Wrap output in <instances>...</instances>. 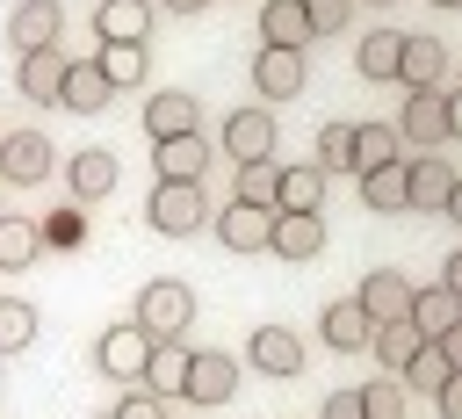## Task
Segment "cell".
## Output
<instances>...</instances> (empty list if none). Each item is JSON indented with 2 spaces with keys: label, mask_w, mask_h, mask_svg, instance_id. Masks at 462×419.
Returning <instances> with one entry per match:
<instances>
[{
  "label": "cell",
  "mask_w": 462,
  "mask_h": 419,
  "mask_svg": "<svg viewBox=\"0 0 462 419\" xmlns=\"http://www.w3.org/2000/svg\"><path fill=\"white\" fill-rule=\"evenodd\" d=\"M130 318H137L152 340H180V332L195 325V289H188V282H144Z\"/></svg>",
  "instance_id": "obj_2"
},
{
  "label": "cell",
  "mask_w": 462,
  "mask_h": 419,
  "mask_svg": "<svg viewBox=\"0 0 462 419\" xmlns=\"http://www.w3.org/2000/svg\"><path fill=\"white\" fill-rule=\"evenodd\" d=\"M448 79V43L440 36H419V29H404V58H397V87L411 94V87H440Z\"/></svg>",
  "instance_id": "obj_12"
},
{
  "label": "cell",
  "mask_w": 462,
  "mask_h": 419,
  "mask_svg": "<svg viewBox=\"0 0 462 419\" xmlns=\"http://www.w3.org/2000/svg\"><path fill=\"white\" fill-rule=\"evenodd\" d=\"M267 253H274V260H318V253H325V217H318V210H274Z\"/></svg>",
  "instance_id": "obj_8"
},
{
  "label": "cell",
  "mask_w": 462,
  "mask_h": 419,
  "mask_svg": "<svg viewBox=\"0 0 462 419\" xmlns=\"http://www.w3.org/2000/svg\"><path fill=\"white\" fill-rule=\"evenodd\" d=\"M361 412H368V419H404V383H397V376H390V383H368V390H361Z\"/></svg>",
  "instance_id": "obj_37"
},
{
  "label": "cell",
  "mask_w": 462,
  "mask_h": 419,
  "mask_svg": "<svg viewBox=\"0 0 462 419\" xmlns=\"http://www.w3.org/2000/svg\"><path fill=\"white\" fill-rule=\"evenodd\" d=\"M368 347H375V361H383L390 376H404V361L426 347V332H419L411 318H397V325H375V340H368Z\"/></svg>",
  "instance_id": "obj_30"
},
{
  "label": "cell",
  "mask_w": 462,
  "mask_h": 419,
  "mask_svg": "<svg viewBox=\"0 0 462 419\" xmlns=\"http://www.w3.org/2000/svg\"><path fill=\"white\" fill-rule=\"evenodd\" d=\"M188 361H195V347H180V340H152V354H144V383H137V390L173 397V390L188 383Z\"/></svg>",
  "instance_id": "obj_22"
},
{
  "label": "cell",
  "mask_w": 462,
  "mask_h": 419,
  "mask_svg": "<svg viewBox=\"0 0 462 419\" xmlns=\"http://www.w3.org/2000/svg\"><path fill=\"white\" fill-rule=\"evenodd\" d=\"M253 87H260L267 101H296V94H303V51L267 43V51L253 58Z\"/></svg>",
  "instance_id": "obj_14"
},
{
  "label": "cell",
  "mask_w": 462,
  "mask_h": 419,
  "mask_svg": "<svg viewBox=\"0 0 462 419\" xmlns=\"http://www.w3.org/2000/svg\"><path fill=\"white\" fill-rule=\"evenodd\" d=\"M58 144L43 137V130H7L0 137V181H14V188H36V181H51V159Z\"/></svg>",
  "instance_id": "obj_6"
},
{
  "label": "cell",
  "mask_w": 462,
  "mask_h": 419,
  "mask_svg": "<svg viewBox=\"0 0 462 419\" xmlns=\"http://www.w3.org/2000/svg\"><path fill=\"white\" fill-rule=\"evenodd\" d=\"M455 318H462V303H455V289H448V282H433V289H411V325H419L426 340H440Z\"/></svg>",
  "instance_id": "obj_28"
},
{
  "label": "cell",
  "mask_w": 462,
  "mask_h": 419,
  "mask_svg": "<svg viewBox=\"0 0 462 419\" xmlns=\"http://www.w3.org/2000/svg\"><path fill=\"white\" fill-rule=\"evenodd\" d=\"M375 325H397V318H411V282L397 275V267H375L368 282H361V296H354Z\"/></svg>",
  "instance_id": "obj_16"
},
{
  "label": "cell",
  "mask_w": 462,
  "mask_h": 419,
  "mask_svg": "<svg viewBox=\"0 0 462 419\" xmlns=\"http://www.w3.org/2000/svg\"><path fill=\"white\" fill-rule=\"evenodd\" d=\"M144 130H152V144H166V137H188V130H202V108H195V94H180V87L152 94V101H144Z\"/></svg>",
  "instance_id": "obj_15"
},
{
  "label": "cell",
  "mask_w": 462,
  "mask_h": 419,
  "mask_svg": "<svg viewBox=\"0 0 462 419\" xmlns=\"http://www.w3.org/2000/svg\"><path fill=\"white\" fill-rule=\"evenodd\" d=\"M390 159H404L397 123H354V173H375V166H390Z\"/></svg>",
  "instance_id": "obj_27"
},
{
  "label": "cell",
  "mask_w": 462,
  "mask_h": 419,
  "mask_svg": "<svg viewBox=\"0 0 462 419\" xmlns=\"http://www.w3.org/2000/svg\"><path fill=\"white\" fill-rule=\"evenodd\" d=\"M267 224H274V210L238 202V195L209 217V231H217V246H224V253H267Z\"/></svg>",
  "instance_id": "obj_7"
},
{
  "label": "cell",
  "mask_w": 462,
  "mask_h": 419,
  "mask_svg": "<svg viewBox=\"0 0 462 419\" xmlns=\"http://www.w3.org/2000/svg\"><path fill=\"white\" fill-rule=\"evenodd\" d=\"M448 376H455V368H448V354H440V347L426 340V347H419V354L404 361V376H397V383H404V390H426V397H433V390H440Z\"/></svg>",
  "instance_id": "obj_33"
},
{
  "label": "cell",
  "mask_w": 462,
  "mask_h": 419,
  "mask_svg": "<svg viewBox=\"0 0 462 419\" xmlns=\"http://www.w3.org/2000/svg\"><path fill=\"white\" fill-rule=\"evenodd\" d=\"M303 14H310V29H318V36H339V29H346V14H354V0H303Z\"/></svg>",
  "instance_id": "obj_38"
},
{
  "label": "cell",
  "mask_w": 462,
  "mask_h": 419,
  "mask_svg": "<svg viewBox=\"0 0 462 419\" xmlns=\"http://www.w3.org/2000/svg\"><path fill=\"white\" fill-rule=\"evenodd\" d=\"M152 7H166V14H202L209 0H152Z\"/></svg>",
  "instance_id": "obj_44"
},
{
  "label": "cell",
  "mask_w": 462,
  "mask_h": 419,
  "mask_svg": "<svg viewBox=\"0 0 462 419\" xmlns=\"http://www.w3.org/2000/svg\"><path fill=\"white\" fill-rule=\"evenodd\" d=\"M209 217H217V210H209L202 181H159V188H152V202H144V224H152V231H166V238H195Z\"/></svg>",
  "instance_id": "obj_1"
},
{
  "label": "cell",
  "mask_w": 462,
  "mask_h": 419,
  "mask_svg": "<svg viewBox=\"0 0 462 419\" xmlns=\"http://www.w3.org/2000/svg\"><path fill=\"white\" fill-rule=\"evenodd\" d=\"M318 166L325 173H354V123H325L318 130Z\"/></svg>",
  "instance_id": "obj_35"
},
{
  "label": "cell",
  "mask_w": 462,
  "mask_h": 419,
  "mask_svg": "<svg viewBox=\"0 0 462 419\" xmlns=\"http://www.w3.org/2000/svg\"><path fill=\"white\" fill-rule=\"evenodd\" d=\"M116 419H166V397H152V390H123V405H116Z\"/></svg>",
  "instance_id": "obj_39"
},
{
  "label": "cell",
  "mask_w": 462,
  "mask_h": 419,
  "mask_svg": "<svg viewBox=\"0 0 462 419\" xmlns=\"http://www.w3.org/2000/svg\"><path fill=\"white\" fill-rule=\"evenodd\" d=\"M448 188H455V166H448L440 152H419V159H411V210H419V217H440V210H448Z\"/></svg>",
  "instance_id": "obj_19"
},
{
  "label": "cell",
  "mask_w": 462,
  "mask_h": 419,
  "mask_svg": "<svg viewBox=\"0 0 462 419\" xmlns=\"http://www.w3.org/2000/svg\"><path fill=\"white\" fill-rule=\"evenodd\" d=\"M440 217H455V224H462V173H455V188H448V210H440Z\"/></svg>",
  "instance_id": "obj_46"
},
{
  "label": "cell",
  "mask_w": 462,
  "mask_h": 419,
  "mask_svg": "<svg viewBox=\"0 0 462 419\" xmlns=\"http://www.w3.org/2000/svg\"><path fill=\"white\" fill-rule=\"evenodd\" d=\"M180 397H188V405H231V397H238V361H231V354H217V347H209V354H195V361H188Z\"/></svg>",
  "instance_id": "obj_11"
},
{
  "label": "cell",
  "mask_w": 462,
  "mask_h": 419,
  "mask_svg": "<svg viewBox=\"0 0 462 419\" xmlns=\"http://www.w3.org/2000/svg\"><path fill=\"white\" fill-rule=\"evenodd\" d=\"M397 137H404L411 152L448 144V94H440V87H411V94H404V116H397Z\"/></svg>",
  "instance_id": "obj_5"
},
{
  "label": "cell",
  "mask_w": 462,
  "mask_h": 419,
  "mask_svg": "<svg viewBox=\"0 0 462 419\" xmlns=\"http://www.w3.org/2000/svg\"><path fill=\"white\" fill-rule=\"evenodd\" d=\"M318 325H325V347H339V354H361V347L375 340V318H368V311H361L354 296L325 303V318H318Z\"/></svg>",
  "instance_id": "obj_21"
},
{
  "label": "cell",
  "mask_w": 462,
  "mask_h": 419,
  "mask_svg": "<svg viewBox=\"0 0 462 419\" xmlns=\"http://www.w3.org/2000/svg\"><path fill=\"white\" fill-rule=\"evenodd\" d=\"M144 29H152V0H101L94 7L101 43H144Z\"/></svg>",
  "instance_id": "obj_23"
},
{
  "label": "cell",
  "mask_w": 462,
  "mask_h": 419,
  "mask_svg": "<svg viewBox=\"0 0 462 419\" xmlns=\"http://www.w3.org/2000/svg\"><path fill=\"white\" fill-rule=\"evenodd\" d=\"M260 36H267V43H282V51H303L318 29H310L303 0H267V7H260Z\"/></svg>",
  "instance_id": "obj_26"
},
{
  "label": "cell",
  "mask_w": 462,
  "mask_h": 419,
  "mask_svg": "<svg viewBox=\"0 0 462 419\" xmlns=\"http://www.w3.org/2000/svg\"><path fill=\"white\" fill-rule=\"evenodd\" d=\"M36 340V303H22V296H0V354H22Z\"/></svg>",
  "instance_id": "obj_34"
},
{
  "label": "cell",
  "mask_w": 462,
  "mask_h": 419,
  "mask_svg": "<svg viewBox=\"0 0 462 419\" xmlns=\"http://www.w3.org/2000/svg\"><path fill=\"white\" fill-rule=\"evenodd\" d=\"M448 137H462V94H448Z\"/></svg>",
  "instance_id": "obj_45"
},
{
  "label": "cell",
  "mask_w": 462,
  "mask_h": 419,
  "mask_svg": "<svg viewBox=\"0 0 462 419\" xmlns=\"http://www.w3.org/2000/svg\"><path fill=\"white\" fill-rule=\"evenodd\" d=\"M318 419H368V412H361V390H332Z\"/></svg>",
  "instance_id": "obj_40"
},
{
  "label": "cell",
  "mask_w": 462,
  "mask_h": 419,
  "mask_svg": "<svg viewBox=\"0 0 462 419\" xmlns=\"http://www.w3.org/2000/svg\"><path fill=\"white\" fill-rule=\"evenodd\" d=\"M65 65H72V58H65L58 43H43V51H22V72H14V79H22V94H29V101H43V108H51V101L65 94Z\"/></svg>",
  "instance_id": "obj_17"
},
{
  "label": "cell",
  "mask_w": 462,
  "mask_h": 419,
  "mask_svg": "<svg viewBox=\"0 0 462 419\" xmlns=\"http://www.w3.org/2000/svg\"><path fill=\"white\" fill-rule=\"evenodd\" d=\"M94 65L108 72V87H137L152 58H144V43H101V58H94Z\"/></svg>",
  "instance_id": "obj_32"
},
{
  "label": "cell",
  "mask_w": 462,
  "mask_h": 419,
  "mask_svg": "<svg viewBox=\"0 0 462 419\" xmlns=\"http://www.w3.org/2000/svg\"><path fill=\"white\" fill-rule=\"evenodd\" d=\"M101 419H116V412H101Z\"/></svg>",
  "instance_id": "obj_49"
},
{
  "label": "cell",
  "mask_w": 462,
  "mask_h": 419,
  "mask_svg": "<svg viewBox=\"0 0 462 419\" xmlns=\"http://www.w3.org/2000/svg\"><path fill=\"white\" fill-rule=\"evenodd\" d=\"M397 58H404V29H368L354 43V72L361 79H397Z\"/></svg>",
  "instance_id": "obj_24"
},
{
  "label": "cell",
  "mask_w": 462,
  "mask_h": 419,
  "mask_svg": "<svg viewBox=\"0 0 462 419\" xmlns=\"http://www.w3.org/2000/svg\"><path fill=\"white\" fill-rule=\"evenodd\" d=\"M152 166H159V181H202V166H209V144H202V130H188V137H166V144L152 152Z\"/></svg>",
  "instance_id": "obj_25"
},
{
  "label": "cell",
  "mask_w": 462,
  "mask_h": 419,
  "mask_svg": "<svg viewBox=\"0 0 462 419\" xmlns=\"http://www.w3.org/2000/svg\"><path fill=\"white\" fill-rule=\"evenodd\" d=\"M217 152L231 166H253V159H274V108H231L224 130H217Z\"/></svg>",
  "instance_id": "obj_3"
},
{
  "label": "cell",
  "mask_w": 462,
  "mask_h": 419,
  "mask_svg": "<svg viewBox=\"0 0 462 419\" xmlns=\"http://www.w3.org/2000/svg\"><path fill=\"white\" fill-rule=\"evenodd\" d=\"M65 36V7L58 0H22L14 14H7V43L14 51H43V43H58Z\"/></svg>",
  "instance_id": "obj_13"
},
{
  "label": "cell",
  "mask_w": 462,
  "mask_h": 419,
  "mask_svg": "<svg viewBox=\"0 0 462 419\" xmlns=\"http://www.w3.org/2000/svg\"><path fill=\"white\" fill-rule=\"evenodd\" d=\"M245 361H253L260 376L289 383V376L303 368V340H296L289 325H253V340H245Z\"/></svg>",
  "instance_id": "obj_10"
},
{
  "label": "cell",
  "mask_w": 462,
  "mask_h": 419,
  "mask_svg": "<svg viewBox=\"0 0 462 419\" xmlns=\"http://www.w3.org/2000/svg\"><path fill=\"white\" fill-rule=\"evenodd\" d=\"M58 101H65L72 116H101V108L116 101V87H108V72H101L94 58H72V65H65V94H58Z\"/></svg>",
  "instance_id": "obj_18"
},
{
  "label": "cell",
  "mask_w": 462,
  "mask_h": 419,
  "mask_svg": "<svg viewBox=\"0 0 462 419\" xmlns=\"http://www.w3.org/2000/svg\"><path fill=\"white\" fill-rule=\"evenodd\" d=\"M325 166H282V188H274V210H318L325 202Z\"/></svg>",
  "instance_id": "obj_29"
},
{
  "label": "cell",
  "mask_w": 462,
  "mask_h": 419,
  "mask_svg": "<svg viewBox=\"0 0 462 419\" xmlns=\"http://www.w3.org/2000/svg\"><path fill=\"white\" fill-rule=\"evenodd\" d=\"M440 282H448V289H455V303H462V246L440 260Z\"/></svg>",
  "instance_id": "obj_43"
},
{
  "label": "cell",
  "mask_w": 462,
  "mask_h": 419,
  "mask_svg": "<svg viewBox=\"0 0 462 419\" xmlns=\"http://www.w3.org/2000/svg\"><path fill=\"white\" fill-rule=\"evenodd\" d=\"M36 253H43V224L0 217V267H36Z\"/></svg>",
  "instance_id": "obj_31"
},
{
  "label": "cell",
  "mask_w": 462,
  "mask_h": 419,
  "mask_svg": "<svg viewBox=\"0 0 462 419\" xmlns=\"http://www.w3.org/2000/svg\"><path fill=\"white\" fill-rule=\"evenodd\" d=\"M368 7H390V0H368Z\"/></svg>",
  "instance_id": "obj_48"
},
{
  "label": "cell",
  "mask_w": 462,
  "mask_h": 419,
  "mask_svg": "<svg viewBox=\"0 0 462 419\" xmlns=\"http://www.w3.org/2000/svg\"><path fill=\"white\" fill-rule=\"evenodd\" d=\"M116 181H123V159H116V144H87V152H72V166H65V188H72L79 202H101V195H116Z\"/></svg>",
  "instance_id": "obj_9"
},
{
  "label": "cell",
  "mask_w": 462,
  "mask_h": 419,
  "mask_svg": "<svg viewBox=\"0 0 462 419\" xmlns=\"http://www.w3.org/2000/svg\"><path fill=\"white\" fill-rule=\"evenodd\" d=\"M361 202H368V210H383V217L411 210V159H390V166L361 173Z\"/></svg>",
  "instance_id": "obj_20"
},
{
  "label": "cell",
  "mask_w": 462,
  "mask_h": 419,
  "mask_svg": "<svg viewBox=\"0 0 462 419\" xmlns=\"http://www.w3.org/2000/svg\"><path fill=\"white\" fill-rule=\"evenodd\" d=\"M274 188H282V166H274V159H253V166H238V202H260V210H274Z\"/></svg>",
  "instance_id": "obj_36"
},
{
  "label": "cell",
  "mask_w": 462,
  "mask_h": 419,
  "mask_svg": "<svg viewBox=\"0 0 462 419\" xmlns=\"http://www.w3.org/2000/svg\"><path fill=\"white\" fill-rule=\"evenodd\" d=\"M433 347H440V354H448V368H462V318H455V325H448V332H440V340H433Z\"/></svg>",
  "instance_id": "obj_42"
},
{
  "label": "cell",
  "mask_w": 462,
  "mask_h": 419,
  "mask_svg": "<svg viewBox=\"0 0 462 419\" xmlns=\"http://www.w3.org/2000/svg\"><path fill=\"white\" fill-rule=\"evenodd\" d=\"M144 354H152V332L130 318V325H108L101 340H94V368L108 376V383H144Z\"/></svg>",
  "instance_id": "obj_4"
},
{
  "label": "cell",
  "mask_w": 462,
  "mask_h": 419,
  "mask_svg": "<svg viewBox=\"0 0 462 419\" xmlns=\"http://www.w3.org/2000/svg\"><path fill=\"white\" fill-rule=\"evenodd\" d=\"M433 405H440V419H462V368H455V376L433 390Z\"/></svg>",
  "instance_id": "obj_41"
},
{
  "label": "cell",
  "mask_w": 462,
  "mask_h": 419,
  "mask_svg": "<svg viewBox=\"0 0 462 419\" xmlns=\"http://www.w3.org/2000/svg\"><path fill=\"white\" fill-rule=\"evenodd\" d=\"M433 7H462V0H433Z\"/></svg>",
  "instance_id": "obj_47"
}]
</instances>
